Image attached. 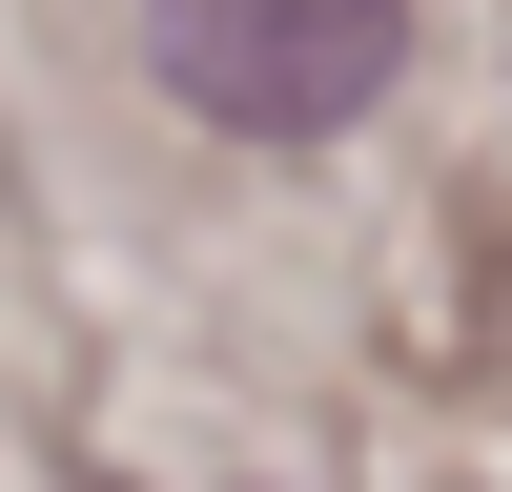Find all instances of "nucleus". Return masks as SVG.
Masks as SVG:
<instances>
[{
	"label": "nucleus",
	"instance_id": "1",
	"mask_svg": "<svg viewBox=\"0 0 512 492\" xmlns=\"http://www.w3.org/2000/svg\"><path fill=\"white\" fill-rule=\"evenodd\" d=\"M144 62L246 144H328L410 82V0H144Z\"/></svg>",
	"mask_w": 512,
	"mask_h": 492
}]
</instances>
